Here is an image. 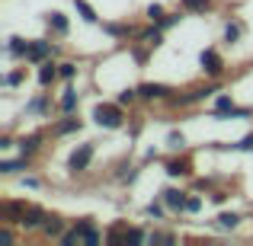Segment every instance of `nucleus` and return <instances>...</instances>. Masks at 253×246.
<instances>
[{"instance_id":"1","label":"nucleus","mask_w":253,"mask_h":246,"mask_svg":"<svg viewBox=\"0 0 253 246\" xmlns=\"http://www.w3.org/2000/svg\"><path fill=\"white\" fill-rule=\"evenodd\" d=\"M221 90H224V77H205L202 83H192V86H186V90H176L167 99V109H192V105L211 103Z\"/></svg>"},{"instance_id":"2","label":"nucleus","mask_w":253,"mask_h":246,"mask_svg":"<svg viewBox=\"0 0 253 246\" xmlns=\"http://www.w3.org/2000/svg\"><path fill=\"white\" fill-rule=\"evenodd\" d=\"M93 125L103 131H122L128 125V109L119 105L116 99H103V103H93V112H90Z\"/></svg>"},{"instance_id":"3","label":"nucleus","mask_w":253,"mask_h":246,"mask_svg":"<svg viewBox=\"0 0 253 246\" xmlns=\"http://www.w3.org/2000/svg\"><path fill=\"white\" fill-rule=\"evenodd\" d=\"M55 112H58V96H51V90H42V93H36V96H29L26 105H23L26 118H45V122H51Z\"/></svg>"},{"instance_id":"4","label":"nucleus","mask_w":253,"mask_h":246,"mask_svg":"<svg viewBox=\"0 0 253 246\" xmlns=\"http://www.w3.org/2000/svg\"><path fill=\"white\" fill-rule=\"evenodd\" d=\"M48 58H58V61H61L64 51H61V45H58V38H51L48 32H45V35L32 38V48H29V58H26V64H29V68H39V64L48 61Z\"/></svg>"},{"instance_id":"5","label":"nucleus","mask_w":253,"mask_h":246,"mask_svg":"<svg viewBox=\"0 0 253 246\" xmlns=\"http://www.w3.org/2000/svg\"><path fill=\"white\" fill-rule=\"evenodd\" d=\"M93 160H96V141H81V144H74V147H71L64 166H68V173L81 176V173H86L93 166Z\"/></svg>"},{"instance_id":"6","label":"nucleus","mask_w":253,"mask_h":246,"mask_svg":"<svg viewBox=\"0 0 253 246\" xmlns=\"http://www.w3.org/2000/svg\"><path fill=\"white\" fill-rule=\"evenodd\" d=\"M164 173H167V179H173V182H179V179H192L196 176V166H192V157L189 150H179V154H170L164 157Z\"/></svg>"},{"instance_id":"7","label":"nucleus","mask_w":253,"mask_h":246,"mask_svg":"<svg viewBox=\"0 0 253 246\" xmlns=\"http://www.w3.org/2000/svg\"><path fill=\"white\" fill-rule=\"evenodd\" d=\"M173 86L164 80H141L138 83V96H141V105H167V99L173 96Z\"/></svg>"},{"instance_id":"8","label":"nucleus","mask_w":253,"mask_h":246,"mask_svg":"<svg viewBox=\"0 0 253 246\" xmlns=\"http://www.w3.org/2000/svg\"><path fill=\"white\" fill-rule=\"evenodd\" d=\"M196 61H199V70H202V77H224V74H228V61H224V55L215 48V45L202 48Z\"/></svg>"},{"instance_id":"9","label":"nucleus","mask_w":253,"mask_h":246,"mask_svg":"<svg viewBox=\"0 0 253 246\" xmlns=\"http://www.w3.org/2000/svg\"><path fill=\"white\" fill-rule=\"evenodd\" d=\"M234 109H237V96L231 90H221L209 103V118L211 122H234Z\"/></svg>"},{"instance_id":"10","label":"nucleus","mask_w":253,"mask_h":246,"mask_svg":"<svg viewBox=\"0 0 253 246\" xmlns=\"http://www.w3.org/2000/svg\"><path fill=\"white\" fill-rule=\"evenodd\" d=\"M84 125L86 122L81 115H61V118H51V122H48V135H51V141H64V138L81 135Z\"/></svg>"},{"instance_id":"11","label":"nucleus","mask_w":253,"mask_h":246,"mask_svg":"<svg viewBox=\"0 0 253 246\" xmlns=\"http://www.w3.org/2000/svg\"><path fill=\"white\" fill-rule=\"evenodd\" d=\"M48 128H36V131H26V135H19L16 141V154H26V157H39L45 150V144H48Z\"/></svg>"},{"instance_id":"12","label":"nucleus","mask_w":253,"mask_h":246,"mask_svg":"<svg viewBox=\"0 0 253 246\" xmlns=\"http://www.w3.org/2000/svg\"><path fill=\"white\" fill-rule=\"evenodd\" d=\"M42 26H45V32H48L51 38H68L71 35V16L64 10H45L42 13Z\"/></svg>"},{"instance_id":"13","label":"nucleus","mask_w":253,"mask_h":246,"mask_svg":"<svg viewBox=\"0 0 253 246\" xmlns=\"http://www.w3.org/2000/svg\"><path fill=\"white\" fill-rule=\"evenodd\" d=\"M192 189H186V185H164L157 195L164 198V205L170 208L173 217H186V198H189Z\"/></svg>"},{"instance_id":"14","label":"nucleus","mask_w":253,"mask_h":246,"mask_svg":"<svg viewBox=\"0 0 253 246\" xmlns=\"http://www.w3.org/2000/svg\"><path fill=\"white\" fill-rule=\"evenodd\" d=\"M45 217H48V208H42V205H26V211H23V217H19V224L16 227L23 230L26 237H32L36 234L39 237V230H42V224H45Z\"/></svg>"},{"instance_id":"15","label":"nucleus","mask_w":253,"mask_h":246,"mask_svg":"<svg viewBox=\"0 0 253 246\" xmlns=\"http://www.w3.org/2000/svg\"><path fill=\"white\" fill-rule=\"evenodd\" d=\"M96 29L103 32V35H109L112 42H131V38L138 35V26L135 23H122V19H103Z\"/></svg>"},{"instance_id":"16","label":"nucleus","mask_w":253,"mask_h":246,"mask_svg":"<svg viewBox=\"0 0 253 246\" xmlns=\"http://www.w3.org/2000/svg\"><path fill=\"white\" fill-rule=\"evenodd\" d=\"M29 48H32V38H26V35H6V42H3V55H6V61H13V64H26V58H29Z\"/></svg>"},{"instance_id":"17","label":"nucleus","mask_w":253,"mask_h":246,"mask_svg":"<svg viewBox=\"0 0 253 246\" xmlns=\"http://www.w3.org/2000/svg\"><path fill=\"white\" fill-rule=\"evenodd\" d=\"M71 227V221L64 214H58V211H48V217H45V224H42V230H39V240H61V234Z\"/></svg>"},{"instance_id":"18","label":"nucleus","mask_w":253,"mask_h":246,"mask_svg":"<svg viewBox=\"0 0 253 246\" xmlns=\"http://www.w3.org/2000/svg\"><path fill=\"white\" fill-rule=\"evenodd\" d=\"M29 170H36V157H26V154L0 157V176H23Z\"/></svg>"},{"instance_id":"19","label":"nucleus","mask_w":253,"mask_h":246,"mask_svg":"<svg viewBox=\"0 0 253 246\" xmlns=\"http://www.w3.org/2000/svg\"><path fill=\"white\" fill-rule=\"evenodd\" d=\"M81 93L74 83H64V90L58 93V115H77L81 112Z\"/></svg>"},{"instance_id":"20","label":"nucleus","mask_w":253,"mask_h":246,"mask_svg":"<svg viewBox=\"0 0 253 246\" xmlns=\"http://www.w3.org/2000/svg\"><path fill=\"white\" fill-rule=\"evenodd\" d=\"M247 221V214H241V211H231V208H224V211H218L215 214V221H211V227L218 230V234H234V230H241V224Z\"/></svg>"},{"instance_id":"21","label":"nucleus","mask_w":253,"mask_h":246,"mask_svg":"<svg viewBox=\"0 0 253 246\" xmlns=\"http://www.w3.org/2000/svg\"><path fill=\"white\" fill-rule=\"evenodd\" d=\"M55 83H61V74H58V58H48L36 68V86L39 90H51Z\"/></svg>"},{"instance_id":"22","label":"nucleus","mask_w":253,"mask_h":246,"mask_svg":"<svg viewBox=\"0 0 253 246\" xmlns=\"http://www.w3.org/2000/svg\"><path fill=\"white\" fill-rule=\"evenodd\" d=\"M244 35H247V23H244L241 16H228L221 26V42L224 45H241Z\"/></svg>"},{"instance_id":"23","label":"nucleus","mask_w":253,"mask_h":246,"mask_svg":"<svg viewBox=\"0 0 253 246\" xmlns=\"http://www.w3.org/2000/svg\"><path fill=\"white\" fill-rule=\"evenodd\" d=\"M138 42H144V45H151V48H164V42H167V32L161 29V26L157 23H148V19H144V26H138Z\"/></svg>"},{"instance_id":"24","label":"nucleus","mask_w":253,"mask_h":246,"mask_svg":"<svg viewBox=\"0 0 253 246\" xmlns=\"http://www.w3.org/2000/svg\"><path fill=\"white\" fill-rule=\"evenodd\" d=\"M26 205H29V202H23V198H3V202H0V221L19 224V217H23Z\"/></svg>"},{"instance_id":"25","label":"nucleus","mask_w":253,"mask_h":246,"mask_svg":"<svg viewBox=\"0 0 253 246\" xmlns=\"http://www.w3.org/2000/svg\"><path fill=\"white\" fill-rule=\"evenodd\" d=\"M141 214H144V221H154V224H161V221H167V217H173V214H170V208L164 205V198H161V195L151 198V202L141 208Z\"/></svg>"},{"instance_id":"26","label":"nucleus","mask_w":253,"mask_h":246,"mask_svg":"<svg viewBox=\"0 0 253 246\" xmlns=\"http://www.w3.org/2000/svg\"><path fill=\"white\" fill-rule=\"evenodd\" d=\"M26 77H29V64H19V68H10L3 74V90L6 93H13V90H19V86H26Z\"/></svg>"},{"instance_id":"27","label":"nucleus","mask_w":253,"mask_h":246,"mask_svg":"<svg viewBox=\"0 0 253 246\" xmlns=\"http://www.w3.org/2000/svg\"><path fill=\"white\" fill-rule=\"evenodd\" d=\"M71 6H74V13H77V19L86 26H99L103 19H99V13H96V6L90 3V0H71Z\"/></svg>"},{"instance_id":"28","label":"nucleus","mask_w":253,"mask_h":246,"mask_svg":"<svg viewBox=\"0 0 253 246\" xmlns=\"http://www.w3.org/2000/svg\"><path fill=\"white\" fill-rule=\"evenodd\" d=\"M125 51H128V58L135 61V68H144V64L151 61V55H154V48H151V45H144V42H138V38H131Z\"/></svg>"},{"instance_id":"29","label":"nucleus","mask_w":253,"mask_h":246,"mask_svg":"<svg viewBox=\"0 0 253 246\" xmlns=\"http://www.w3.org/2000/svg\"><path fill=\"white\" fill-rule=\"evenodd\" d=\"M179 10H186L189 16H209L215 13V0H179Z\"/></svg>"},{"instance_id":"30","label":"nucleus","mask_w":253,"mask_h":246,"mask_svg":"<svg viewBox=\"0 0 253 246\" xmlns=\"http://www.w3.org/2000/svg\"><path fill=\"white\" fill-rule=\"evenodd\" d=\"M164 147L170 150V154H179V150H189V138H186V131L179 128H170L167 138H164Z\"/></svg>"},{"instance_id":"31","label":"nucleus","mask_w":253,"mask_h":246,"mask_svg":"<svg viewBox=\"0 0 253 246\" xmlns=\"http://www.w3.org/2000/svg\"><path fill=\"white\" fill-rule=\"evenodd\" d=\"M218 150H231V154H253V131H247L241 141H218Z\"/></svg>"},{"instance_id":"32","label":"nucleus","mask_w":253,"mask_h":246,"mask_svg":"<svg viewBox=\"0 0 253 246\" xmlns=\"http://www.w3.org/2000/svg\"><path fill=\"white\" fill-rule=\"evenodd\" d=\"M58 74H61V83H74L81 77V61L77 58H61L58 61Z\"/></svg>"},{"instance_id":"33","label":"nucleus","mask_w":253,"mask_h":246,"mask_svg":"<svg viewBox=\"0 0 253 246\" xmlns=\"http://www.w3.org/2000/svg\"><path fill=\"white\" fill-rule=\"evenodd\" d=\"M218 185H221V176H192L189 179V189L192 192H205V195H209V192H215Z\"/></svg>"},{"instance_id":"34","label":"nucleus","mask_w":253,"mask_h":246,"mask_svg":"<svg viewBox=\"0 0 253 246\" xmlns=\"http://www.w3.org/2000/svg\"><path fill=\"white\" fill-rule=\"evenodd\" d=\"M116 103H119V105H125L128 112L135 109V105L141 103V96H138V83H135V86H122V90L116 93Z\"/></svg>"},{"instance_id":"35","label":"nucleus","mask_w":253,"mask_h":246,"mask_svg":"<svg viewBox=\"0 0 253 246\" xmlns=\"http://www.w3.org/2000/svg\"><path fill=\"white\" fill-rule=\"evenodd\" d=\"M205 211V192H189L186 198V217H199Z\"/></svg>"},{"instance_id":"36","label":"nucleus","mask_w":253,"mask_h":246,"mask_svg":"<svg viewBox=\"0 0 253 246\" xmlns=\"http://www.w3.org/2000/svg\"><path fill=\"white\" fill-rule=\"evenodd\" d=\"M186 16H189V13H186V10H170V13H167V16H164V19H161V23H157V26H161V29H164V32H170V29H176V26H179V23H183V19H186Z\"/></svg>"},{"instance_id":"37","label":"nucleus","mask_w":253,"mask_h":246,"mask_svg":"<svg viewBox=\"0 0 253 246\" xmlns=\"http://www.w3.org/2000/svg\"><path fill=\"white\" fill-rule=\"evenodd\" d=\"M148 243H179V234H173V230H161V227H154V230H151V237H148Z\"/></svg>"},{"instance_id":"38","label":"nucleus","mask_w":253,"mask_h":246,"mask_svg":"<svg viewBox=\"0 0 253 246\" xmlns=\"http://www.w3.org/2000/svg\"><path fill=\"white\" fill-rule=\"evenodd\" d=\"M167 13H170V10H167L164 3H148V6H144V19H148V23H161Z\"/></svg>"},{"instance_id":"39","label":"nucleus","mask_w":253,"mask_h":246,"mask_svg":"<svg viewBox=\"0 0 253 246\" xmlns=\"http://www.w3.org/2000/svg\"><path fill=\"white\" fill-rule=\"evenodd\" d=\"M19 185H23V189H32V192H36V189H42V176H36V173H23V176H19Z\"/></svg>"},{"instance_id":"40","label":"nucleus","mask_w":253,"mask_h":246,"mask_svg":"<svg viewBox=\"0 0 253 246\" xmlns=\"http://www.w3.org/2000/svg\"><path fill=\"white\" fill-rule=\"evenodd\" d=\"M228 198H231V189H224V185H218L215 192H209V202L218 205V208H221V205H228Z\"/></svg>"},{"instance_id":"41","label":"nucleus","mask_w":253,"mask_h":246,"mask_svg":"<svg viewBox=\"0 0 253 246\" xmlns=\"http://www.w3.org/2000/svg\"><path fill=\"white\" fill-rule=\"evenodd\" d=\"M16 141H19V138L13 135V131H3V135H0V150H3V154L16 150Z\"/></svg>"},{"instance_id":"42","label":"nucleus","mask_w":253,"mask_h":246,"mask_svg":"<svg viewBox=\"0 0 253 246\" xmlns=\"http://www.w3.org/2000/svg\"><path fill=\"white\" fill-rule=\"evenodd\" d=\"M125 128H128V138H138V135H141V128H144V122L138 115H128V125H125Z\"/></svg>"}]
</instances>
